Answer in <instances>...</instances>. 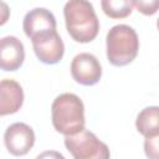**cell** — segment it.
I'll return each mask as SVG.
<instances>
[{"label": "cell", "mask_w": 159, "mask_h": 159, "mask_svg": "<svg viewBox=\"0 0 159 159\" xmlns=\"http://www.w3.org/2000/svg\"><path fill=\"white\" fill-rule=\"evenodd\" d=\"M63 16L66 29L76 42L87 43L97 37L99 31V20L89 1H67L63 7Z\"/></svg>", "instance_id": "6da1fadb"}, {"label": "cell", "mask_w": 159, "mask_h": 159, "mask_svg": "<svg viewBox=\"0 0 159 159\" xmlns=\"http://www.w3.org/2000/svg\"><path fill=\"white\" fill-rule=\"evenodd\" d=\"M51 119L53 128L66 135H73L84 129V106L75 93L57 96L51 106Z\"/></svg>", "instance_id": "7a4b0ae2"}, {"label": "cell", "mask_w": 159, "mask_h": 159, "mask_svg": "<svg viewBox=\"0 0 159 159\" xmlns=\"http://www.w3.org/2000/svg\"><path fill=\"white\" fill-rule=\"evenodd\" d=\"M106 47L108 61L113 66L122 67L129 65L137 57L139 50V39L133 27L119 24L108 31Z\"/></svg>", "instance_id": "3957f363"}, {"label": "cell", "mask_w": 159, "mask_h": 159, "mask_svg": "<svg viewBox=\"0 0 159 159\" xmlns=\"http://www.w3.org/2000/svg\"><path fill=\"white\" fill-rule=\"evenodd\" d=\"M65 145L73 159H111L108 145L86 129L73 135H66Z\"/></svg>", "instance_id": "277c9868"}, {"label": "cell", "mask_w": 159, "mask_h": 159, "mask_svg": "<svg viewBox=\"0 0 159 159\" xmlns=\"http://www.w3.org/2000/svg\"><path fill=\"white\" fill-rule=\"evenodd\" d=\"M72 78L83 86H93L102 77V67L97 57L88 52L78 53L71 62Z\"/></svg>", "instance_id": "5b68a950"}, {"label": "cell", "mask_w": 159, "mask_h": 159, "mask_svg": "<svg viewBox=\"0 0 159 159\" xmlns=\"http://www.w3.org/2000/svg\"><path fill=\"white\" fill-rule=\"evenodd\" d=\"M4 143L7 152L15 157L25 155L35 143L34 129L25 123H14L7 127L4 134Z\"/></svg>", "instance_id": "8992f818"}, {"label": "cell", "mask_w": 159, "mask_h": 159, "mask_svg": "<svg viewBox=\"0 0 159 159\" xmlns=\"http://www.w3.org/2000/svg\"><path fill=\"white\" fill-rule=\"evenodd\" d=\"M31 41L34 52L42 63L55 65L62 60L65 53V45L57 31L40 35Z\"/></svg>", "instance_id": "52a82bcc"}, {"label": "cell", "mask_w": 159, "mask_h": 159, "mask_svg": "<svg viewBox=\"0 0 159 159\" xmlns=\"http://www.w3.org/2000/svg\"><path fill=\"white\" fill-rule=\"evenodd\" d=\"M22 29L25 35L32 40L40 35L56 31V19L50 10L35 7L25 15Z\"/></svg>", "instance_id": "ba28073f"}, {"label": "cell", "mask_w": 159, "mask_h": 159, "mask_svg": "<svg viewBox=\"0 0 159 159\" xmlns=\"http://www.w3.org/2000/svg\"><path fill=\"white\" fill-rule=\"evenodd\" d=\"M25 60L22 42L15 36H5L0 41V66L4 71H16Z\"/></svg>", "instance_id": "9c48e42d"}, {"label": "cell", "mask_w": 159, "mask_h": 159, "mask_svg": "<svg viewBox=\"0 0 159 159\" xmlns=\"http://www.w3.org/2000/svg\"><path fill=\"white\" fill-rule=\"evenodd\" d=\"M24 103V91L19 82L5 78L0 83V116L16 113Z\"/></svg>", "instance_id": "30bf717a"}, {"label": "cell", "mask_w": 159, "mask_h": 159, "mask_svg": "<svg viewBox=\"0 0 159 159\" xmlns=\"http://www.w3.org/2000/svg\"><path fill=\"white\" fill-rule=\"evenodd\" d=\"M135 128L145 138L159 135V107L152 106L142 109L137 116Z\"/></svg>", "instance_id": "8fae6325"}, {"label": "cell", "mask_w": 159, "mask_h": 159, "mask_svg": "<svg viewBox=\"0 0 159 159\" xmlns=\"http://www.w3.org/2000/svg\"><path fill=\"white\" fill-rule=\"evenodd\" d=\"M103 12L112 19H124L133 10V1L128 0H103L101 2Z\"/></svg>", "instance_id": "7c38bea8"}, {"label": "cell", "mask_w": 159, "mask_h": 159, "mask_svg": "<svg viewBox=\"0 0 159 159\" xmlns=\"http://www.w3.org/2000/svg\"><path fill=\"white\" fill-rule=\"evenodd\" d=\"M144 153L148 159H159V135L145 138Z\"/></svg>", "instance_id": "4fadbf2b"}, {"label": "cell", "mask_w": 159, "mask_h": 159, "mask_svg": "<svg viewBox=\"0 0 159 159\" xmlns=\"http://www.w3.org/2000/svg\"><path fill=\"white\" fill-rule=\"evenodd\" d=\"M133 5L144 15H153L159 10V0L155 1H133Z\"/></svg>", "instance_id": "5bb4252c"}, {"label": "cell", "mask_w": 159, "mask_h": 159, "mask_svg": "<svg viewBox=\"0 0 159 159\" xmlns=\"http://www.w3.org/2000/svg\"><path fill=\"white\" fill-rule=\"evenodd\" d=\"M36 159H65V157L56 150H45L42 153H40Z\"/></svg>", "instance_id": "9a60e30c"}, {"label": "cell", "mask_w": 159, "mask_h": 159, "mask_svg": "<svg viewBox=\"0 0 159 159\" xmlns=\"http://www.w3.org/2000/svg\"><path fill=\"white\" fill-rule=\"evenodd\" d=\"M157 27H158V30H159V19H158V21H157Z\"/></svg>", "instance_id": "2e32d148"}]
</instances>
